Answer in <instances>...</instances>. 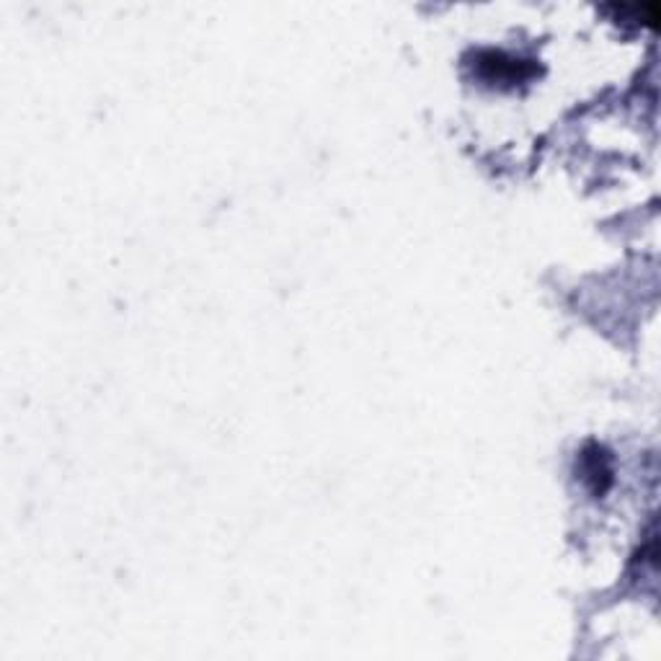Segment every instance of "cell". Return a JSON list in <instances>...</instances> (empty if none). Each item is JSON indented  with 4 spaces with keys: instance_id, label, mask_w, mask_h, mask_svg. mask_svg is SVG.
Wrapping results in <instances>:
<instances>
[{
    "instance_id": "cell-2",
    "label": "cell",
    "mask_w": 661,
    "mask_h": 661,
    "mask_svg": "<svg viewBox=\"0 0 661 661\" xmlns=\"http://www.w3.org/2000/svg\"><path fill=\"white\" fill-rule=\"evenodd\" d=\"M579 476L592 488L595 496H602L612 486V465L608 453L600 445H589L579 455Z\"/></svg>"
},
{
    "instance_id": "cell-1",
    "label": "cell",
    "mask_w": 661,
    "mask_h": 661,
    "mask_svg": "<svg viewBox=\"0 0 661 661\" xmlns=\"http://www.w3.org/2000/svg\"><path fill=\"white\" fill-rule=\"evenodd\" d=\"M473 70L488 85H519L538 75V65L533 60L515 58V54H507L504 50L476 52Z\"/></svg>"
}]
</instances>
